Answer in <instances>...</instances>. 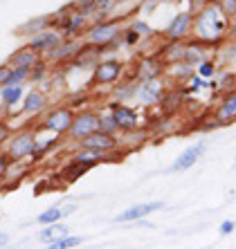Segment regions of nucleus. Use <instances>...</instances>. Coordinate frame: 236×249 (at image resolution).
Here are the masks:
<instances>
[{
	"label": "nucleus",
	"mask_w": 236,
	"mask_h": 249,
	"mask_svg": "<svg viewBox=\"0 0 236 249\" xmlns=\"http://www.w3.org/2000/svg\"><path fill=\"white\" fill-rule=\"evenodd\" d=\"M227 29H230V18L225 16L212 0H207L200 9L194 12L189 38H196L212 50V47H218L227 41Z\"/></svg>",
	"instance_id": "f257e3e1"
},
{
	"label": "nucleus",
	"mask_w": 236,
	"mask_h": 249,
	"mask_svg": "<svg viewBox=\"0 0 236 249\" xmlns=\"http://www.w3.org/2000/svg\"><path fill=\"white\" fill-rule=\"evenodd\" d=\"M121 29H124V16H110L104 20H92L86 25L81 41L86 45H95L101 52L106 50H115L121 45Z\"/></svg>",
	"instance_id": "f03ea898"
},
{
	"label": "nucleus",
	"mask_w": 236,
	"mask_h": 249,
	"mask_svg": "<svg viewBox=\"0 0 236 249\" xmlns=\"http://www.w3.org/2000/svg\"><path fill=\"white\" fill-rule=\"evenodd\" d=\"M88 23H90V20H88L86 12H83L81 7H77L75 2L61 7L52 16V27L57 29L63 38H81V34H83V29H86Z\"/></svg>",
	"instance_id": "7ed1b4c3"
},
{
	"label": "nucleus",
	"mask_w": 236,
	"mask_h": 249,
	"mask_svg": "<svg viewBox=\"0 0 236 249\" xmlns=\"http://www.w3.org/2000/svg\"><path fill=\"white\" fill-rule=\"evenodd\" d=\"M126 72V63L121 58L108 56V58H99V63L90 70V81L88 88L97 90V88H113L124 79Z\"/></svg>",
	"instance_id": "20e7f679"
},
{
	"label": "nucleus",
	"mask_w": 236,
	"mask_h": 249,
	"mask_svg": "<svg viewBox=\"0 0 236 249\" xmlns=\"http://www.w3.org/2000/svg\"><path fill=\"white\" fill-rule=\"evenodd\" d=\"M72 117H75V110H72L68 104H57L40 115L36 130H39V133L57 135V137H65L70 124H72Z\"/></svg>",
	"instance_id": "39448f33"
},
{
	"label": "nucleus",
	"mask_w": 236,
	"mask_h": 249,
	"mask_svg": "<svg viewBox=\"0 0 236 249\" xmlns=\"http://www.w3.org/2000/svg\"><path fill=\"white\" fill-rule=\"evenodd\" d=\"M36 137H39V130L34 128H20V130H14V135L9 137V142L5 144L2 151L7 153V157L12 162H25L32 157L36 148Z\"/></svg>",
	"instance_id": "423d86ee"
},
{
	"label": "nucleus",
	"mask_w": 236,
	"mask_h": 249,
	"mask_svg": "<svg viewBox=\"0 0 236 249\" xmlns=\"http://www.w3.org/2000/svg\"><path fill=\"white\" fill-rule=\"evenodd\" d=\"M99 130V110L97 108H83V110H75V117H72V124H70L68 133H65V139L79 144L83 137H88L90 133Z\"/></svg>",
	"instance_id": "0eeeda50"
},
{
	"label": "nucleus",
	"mask_w": 236,
	"mask_h": 249,
	"mask_svg": "<svg viewBox=\"0 0 236 249\" xmlns=\"http://www.w3.org/2000/svg\"><path fill=\"white\" fill-rule=\"evenodd\" d=\"M164 68L167 65L162 63V58L156 56V54H142L138 56L135 65L131 68V79L135 81H146V79H156V76H164Z\"/></svg>",
	"instance_id": "6e6552de"
},
{
	"label": "nucleus",
	"mask_w": 236,
	"mask_h": 249,
	"mask_svg": "<svg viewBox=\"0 0 236 249\" xmlns=\"http://www.w3.org/2000/svg\"><path fill=\"white\" fill-rule=\"evenodd\" d=\"M50 108V94L40 86H34L32 90H25V97L20 101V115L40 117Z\"/></svg>",
	"instance_id": "1a4fd4ad"
},
{
	"label": "nucleus",
	"mask_w": 236,
	"mask_h": 249,
	"mask_svg": "<svg viewBox=\"0 0 236 249\" xmlns=\"http://www.w3.org/2000/svg\"><path fill=\"white\" fill-rule=\"evenodd\" d=\"M191 12H178L176 16L169 20V25L162 32V41L176 43V41H187L191 36Z\"/></svg>",
	"instance_id": "9d476101"
},
{
	"label": "nucleus",
	"mask_w": 236,
	"mask_h": 249,
	"mask_svg": "<svg viewBox=\"0 0 236 249\" xmlns=\"http://www.w3.org/2000/svg\"><path fill=\"white\" fill-rule=\"evenodd\" d=\"M81 45H83L81 38H63V41L59 43L54 50H50L43 58H45L50 65H54V68H65V65L72 61V56L79 52Z\"/></svg>",
	"instance_id": "9b49d317"
},
{
	"label": "nucleus",
	"mask_w": 236,
	"mask_h": 249,
	"mask_svg": "<svg viewBox=\"0 0 236 249\" xmlns=\"http://www.w3.org/2000/svg\"><path fill=\"white\" fill-rule=\"evenodd\" d=\"M108 112L115 119L119 133H126L133 128L139 126V112L128 104H121V101H108Z\"/></svg>",
	"instance_id": "f8f14e48"
},
{
	"label": "nucleus",
	"mask_w": 236,
	"mask_h": 249,
	"mask_svg": "<svg viewBox=\"0 0 236 249\" xmlns=\"http://www.w3.org/2000/svg\"><path fill=\"white\" fill-rule=\"evenodd\" d=\"M167 81L164 76H156V79H146V81H139L138 83V90H135V99L139 104L144 106H157L160 97L164 94L167 90Z\"/></svg>",
	"instance_id": "ddd939ff"
},
{
	"label": "nucleus",
	"mask_w": 236,
	"mask_h": 249,
	"mask_svg": "<svg viewBox=\"0 0 236 249\" xmlns=\"http://www.w3.org/2000/svg\"><path fill=\"white\" fill-rule=\"evenodd\" d=\"M77 146H81V148H92V151H99V153L121 151L119 148V135H108V133H101V130L90 133L88 137L81 139Z\"/></svg>",
	"instance_id": "4468645a"
},
{
	"label": "nucleus",
	"mask_w": 236,
	"mask_h": 249,
	"mask_svg": "<svg viewBox=\"0 0 236 249\" xmlns=\"http://www.w3.org/2000/svg\"><path fill=\"white\" fill-rule=\"evenodd\" d=\"M61 41H63V36L59 34L54 27H47V29H43V32H39V34L29 36L27 45L32 47L39 56H45V54L50 52V50H54V47H57Z\"/></svg>",
	"instance_id": "2eb2a0df"
},
{
	"label": "nucleus",
	"mask_w": 236,
	"mask_h": 249,
	"mask_svg": "<svg viewBox=\"0 0 236 249\" xmlns=\"http://www.w3.org/2000/svg\"><path fill=\"white\" fill-rule=\"evenodd\" d=\"M164 207L162 200H153V202H142V204H135V207H128L126 211H121L119 215H115L113 220L115 222H138V220H144L146 215L156 213L160 209Z\"/></svg>",
	"instance_id": "dca6fc26"
},
{
	"label": "nucleus",
	"mask_w": 236,
	"mask_h": 249,
	"mask_svg": "<svg viewBox=\"0 0 236 249\" xmlns=\"http://www.w3.org/2000/svg\"><path fill=\"white\" fill-rule=\"evenodd\" d=\"M101 50L99 47H95V45H83L79 47V52L72 56V61H70V68H77V70H92L95 65L99 63V58H101Z\"/></svg>",
	"instance_id": "f3484780"
},
{
	"label": "nucleus",
	"mask_w": 236,
	"mask_h": 249,
	"mask_svg": "<svg viewBox=\"0 0 236 249\" xmlns=\"http://www.w3.org/2000/svg\"><path fill=\"white\" fill-rule=\"evenodd\" d=\"M202 153H205V144H191L189 148H184V151L176 157V162L169 166V171H171V173H182V171H189V168L202 157Z\"/></svg>",
	"instance_id": "a211bd4d"
},
{
	"label": "nucleus",
	"mask_w": 236,
	"mask_h": 249,
	"mask_svg": "<svg viewBox=\"0 0 236 249\" xmlns=\"http://www.w3.org/2000/svg\"><path fill=\"white\" fill-rule=\"evenodd\" d=\"M25 97V86H12V83H5L0 88V110L5 112V117L12 115V108L18 106Z\"/></svg>",
	"instance_id": "6ab92c4d"
},
{
	"label": "nucleus",
	"mask_w": 236,
	"mask_h": 249,
	"mask_svg": "<svg viewBox=\"0 0 236 249\" xmlns=\"http://www.w3.org/2000/svg\"><path fill=\"white\" fill-rule=\"evenodd\" d=\"M182 104H184V97L180 94L178 88H167V90H164V94L160 97V101H157L160 117H171L173 112L178 110V108H182Z\"/></svg>",
	"instance_id": "aec40b11"
},
{
	"label": "nucleus",
	"mask_w": 236,
	"mask_h": 249,
	"mask_svg": "<svg viewBox=\"0 0 236 249\" xmlns=\"http://www.w3.org/2000/svg\"><path fill=\"white\" fill-rule=\"evenodd\" d=\"M39 54L32 50V47L25 43V45H20L18 50H14L12 54H9V58H7V65L9 68H25V70H29L32 65L39 61Z\"/></svg>",
	"instance_id": "412c9836"
},
{
	"label": "nucleus",
	"mask_w": 236,
	"mask_h": 249,
	"mask_svg": "<svg viewBox=\"0 0 236 249\" xmlns=\"http://www.w3.org/2000/svg\"><path fill=\"white\" fill-rule=\"evenodd\" d=\"M214 119H218L220 124H230L236 119V90H230L218 101L216 110H214Z\"/></svg>",
	"instance_id": "4be33fe9"
},
{
	"label": "nucleus",
	"mask_w": 236,
	"mask_h": 249,
	"mask_svg": "<svg viewBox=\"0 0 236 249\" xmlns=\"http://www.w3.org/2000/svg\"><path fill=\"white\" fill-rule=\"evenodd\" d=\"M153 54H156V56H160L164 65L178 63V61H182V58H184V41H176V43L164 41Z\"/></svg>",
	"instance_id": "5701e85b"
},
{
	"label": "nucleus",
	"mask_w": 236,
	"mask_h": 249,
	"mask_svg": "<svg viewBox=\"0 0 236 249\" xmlns=\"http://www.w3.org/2000/svg\"><path fill=\"white\" fill-rule=\"evenodd\" d=\"M207 50H209V47L205 45V43L196 41V38H187V41H184V58H182V61H187L189 65H194V68H196L198 63H202V61H205Z\"/></svg>",
	"instance_id": "b1692460"
},
{
	"label": "nucleus",
	"mask_w": 236,
	"mask_h": 249,
	"mask_svg": "<svg viewBox=\"0 0 236 249\" xmlns=\"http://www.w3.org/2000/svg\"><path fill=\"white\" fill-rule=\"evenodd\" d=\"M117 0H95L88 9H83L88 16V20H104V18H110V14L115 12Z\"/></svg>",
	"instance_id": "393cba45"
},
{
	"label": "nucleus",
	"mask_w": 236,
	"mask_h": 249,
	"mask_svg": "<svg viewBox=\"0 0 236 249\" xmlns=\"http://www.w3.org/2000/svg\"><path fill=\"white\" fill-rule=\"evenodd\" d=\"M149 139V130L142 126L133 128V130H126V133H119V148H138Z\"/></svg>",
	"instance_id": "a878e982"
},
{
	"label": "nucleus",
	"mask_w": 236,
	"mask_h": 249,
	"mask_svg": "<svg viewBox=\"0 0 236 249\" xmlns=\"http://www.w3.org/2000/svg\"><path fill=\"white\" fill-rule=\"evenodd\" d=\"M47 27H52V16H36V18H29L27 23L20 25V27L16 29V34L29 38V36L39 34V32H43V29H47Z\"/></svg>",
	"instance_id": "bb28decb"
},
{
	"label": "nucleus",
	"mask_w": 236,
	"mask_h": 249,
	"mask_svg": "<svg viewBox=\"0 0 236 249\" xmlns=\"http://www.w3.org/2000/svg\"><path fill=\"white\" fill-rule=\"evenodd\" d=\"M97 164H86V162H70L63 166V171H61V178H63L65 182H77L79 178H83V175L90 171V168H95Z\"/></svg>",
	"instance_id": "cd10ccee"
},
{
	"label": "nucleus",
	"mask_w": 236,
	"mask_h": 249,
	"mask_svg": "<svg viewBox=\"0 0 236 249\" xmlns=\"http://www.w3.org/2000/svg\"><path fill=\"white\" fill-rule=\"evenodd\" d=\"M50 70H52V65L47 63L45 58L40 56L39 61H36L32 68H29V76H27V81H32L34 86H40V83H45L47 81V76H50Z\"/></svg>",
	"instance_id": "c85d7f7f"
},
{
	"label": "nucleus",
	"mask_w": 236,
	"mask_h": 249,
	"mask_svg": "<svg viewBox=\"0 0 236 249\" xmlns=\"http://www.w3.org/2000/svg\"><path fill=\"white\" fill-rule=\"evenodd\" d=\"M63 236H68V227L61 225V222H54V225H45V227H43V229L39 231V240H40V243H45V245L54 243V240H59V238H63Z\"/></svg>",
	"instance_id": "c756f323"
},
{
	"label": "nucleus",
	"mask_w": 236,
	"mask_h": 249,
	"mask_svg": "<svg viewBox=\"0 0 236 249\" xmlns=\"http://www.w3.org/2000/svg\"><path fill=\"white\" fill-rule=\"evenodd\" d=\"M90 99H92V94L88 92V90H77V92L70 94L65 104H68L72 110H83V108H90Z\"/></svg>",
	"instance_id": "7c9ffc66"
},
{
	"label": "nucleus",
	"mask_w": 236,
	"mask_h": 249,
	"mask_svg": "<svg viewBox=\"0 0 236 249\" xmlns=\"http://www.w3.org/2000/svg\"><path fill=\"white\" fill-rule=\"evenodd\" d=\"M61 218H63V213H61V202L52 204L50 209H45L40 215H36V222L39 225H54V222H61Z\"/></svg>",
	"instance_id": "2f4dec72"
},
{
	"label": "nucleus",
	"mask_w": 236,
	"mask_h": 249,
	"mask_svg": "<svg viewBox=\"0 0 236 249\" xmlns=\"http://www.w3.org/2000/svg\"><path fill=\"white\" fill-rule=\"evenodd\" d=\"M81 243H83L81 236H63V238H59V240L47 245V249H77Z\"/></svg>",
	"instance_id": "473e14b6"
},
{
	"label": "nucleus",
	"mask_w": 236,
	"mask_h": 249,
	"mask_svg": "<svg viewBox=\"0 0 236 249\" xmlns=\"http://www.w3.org/2000/svg\"><path fill=\"white\" fill-rule=\"evenodd\" d=\"M99 130H101V133H108V135H119V128H117L115 119H113V115H110L108 110L99 112Z\"/></svg>",
	"instance_id": "72a5a7b5"
},
{
	"label": "nucleus",
	"mask_w": 236,
	"mask_h": 249,
	"mask_svg": "<svg viewBox=\"0 0 236 249\" xmlns=\"http://www.w3.org/2000/svg\"><path fill=\"white\" fill-rule=\"evenodd\" d=\"M14 135V126L7 117H0V151L5 148V144L9 142V137Z\"/></svg>",
	"instance_id": "f704fd0d"
},
{
	"label": "nucleus",
	"mask_w": 236,
	"mask_h": 249,
	"mask_svg": "<svg viewBox=\"0 0 236 249\" xmlns=\"http://www.w3.org/2000/svg\"><path fill=\"white\" fill-rule=\"evenodd\" d=\"M126 25L131 29H135L142 38H151V36H153V29H151L149 23H146V20H142V18H133L131 23H126Z\"/></svg>",
	"instance_id": "c9c22d12"
},
{
	"label": "nucleus",
	"mask_w": 236,
	"mask_h": 249,
	"mask_svg": "<svg viewBox=\"0 0 236 249\" xmlns=\"http://www.w3.org/2000/svg\"><path fill=\"white\" fill-rule=\"evenodd\" d=\"M139 41H142V36H139L138 32H135V29L128 27V25H124V29H121V45L135 47Z\"/></svg>",
	"instance_id": "e433bc0d"
},
{
	"label": "nucleus",
	"mask_w": 236,
	"mask_h": 249,
	"mask_svg": "<svg viewBox=\"0 0 236 249\" xmlns=\"http://www.w3.org/2000/svg\"><path fill=\"white\" fill-rule=\"evenodd\" d=\"M27 76H29V70H25V68H12L7 83H12V86H25Z\"/></svg>",
	"instance_id": "4c0bfd02"
},
{
	"label": "nucleus",
	"mask_w": 236,
	"mask_h": 249,
	"mask_svg": "<svg viewBox=\"0 0 236 249\" xmlns=\"http://www.w3.org/2000/svg\"><path fill=\"white\" fill-rule=\"evenodd\" d=\"M196 70H198V76L207 81V79H212V76L216 74V63H214V61H209V58H205L202 63L196 65Z\"/></svg>",
	"instance_id": "58836bf2"
},
{
	"label": "nucleus",
	"mask_w": 236,
	"mask_h": 249,
	"mask_svg": "<svg viewBox=\"0 0 236 249\" xmlns=\"http://www.w3.org/2000/svg\"><path fill=\"white\" fill-rule=\"evenodd\" d=\"M212 2L218 7V9L227 18H234L236 16V0H212Z\"/></svg>",
	"instance_id": "ea45409f"
},
{
	"label": "nucleus",
	"mask_w": 236,
	"mask_h": 249,
	"mask_svg": "<svg viewBox=\"0 0 236 249\" xmlns=\"http://www.w3.org/2000/svg\"><path fill=\"white\" fill-rule=\"evenodd\" d=\"M9 166H12V160L7 157L5 151H0V180H5L7 173H9Z\"/></svg>",
	"instance_id": "a19ab883"
},
{
	"label": "nucleus",
	"mask_w": 236,
	"mask_h": 249,
	"mask_svg": "<svg viewBox=\"0 0 236 249\" xmlns=\"http://www.w3.org/2000/svg\"><path fill=\"white\" fill-rule=\"evenodd\" d=\"M156 7H157V0H142V2H139V12H142V14H151Z\"/></svg>",
	"instance_id": "79ce46f5"
},
{
	"label": "nucleus",
	"mask_w": 236,
	"mask_h": 249,
	"mask_svg": "<svg viewBox=\"0 0 236 249\" xmlns=\"http://www.w3.org/2000/svg\"><path fill=\"white\" fill-rule=\"evenodd\" d=\"M9 72H12V68H9L7 63L0 65V88H2V86L7 83V79H9Z\"/></svg>",
	"instance_id": "37998d69"
},
{
	"label": "nucleus",
	"mask_w": 236,
	"mask_h": 249,
	"mask_svg": "<svg viewBox=\"0 0 236 249\" xmlns=\"http://www.w3.org/2000/svg\"><path fill=\"white\" fill-rule=\"evenodd\" d=\"M234 220H223L220 222V233H223V236H227V233H232L234 231Z\"/></svg>",
	"instance_id": "c03bdc74"
},
{
	"label": "nucleus",
	"mask_w": 236,
	"mask_h": 249,
	"mask_svg": "<svg viewBox=\"0 0 236 249\" xmlns=\"http://www.w3.org/2000/svg\"><path fill=\"white\" fill-rule=\"evenodd\" d=\"M227 38L236 41V16L230 18V29H227Z\"/></svg>",
	"instance_id": "a18cd8bd"
},
{
	"label": "nucleus",
	"mask_w": 236,
	"mask_h": 249,
	"mask_svg": "<svg viewBox=\"0 0 236 249\" xmlns=\"http://www.w3.org/2000/svg\"><path fill=\"white\" fill-rule=\"evenodd\" d=\"M75 211H77V204H65V207L61 204V213H63V218L65 215H72Z\"/></svg>",
	"instance_id": "49530a36"
},
{
	"label": "nucleus",
	"mask_w": 236,
	"mask_h": 249,
	"mask_svg": "<svg viewBox=\"0 0 236 249\" xmlns=\"http://www.w3.org/2000/svg\"><path fill=\"white\" fill-rule=\"evenodd\" d=\"M9 240H12V238H9V233L0 231V247H7V245H9Z\"/></svg>",
	"instance_id": "de8ad7c7"
},
{
	"label": "nucleus",
	"mask_w": 236,
	"mask_h": 249,
	"mask_svg": "<svg viewBox=\"0 0 236 249\" xmlns=\"http://www.w3.org/2000/svg\"><path fill=\"white\" fill-rule=\"evenodd\" d=\"M92 2H95V0H75V5H77V7H81V9H88V7H90Z\"/></svg>",
	"instance_id": "09e8293b"
}]
</instances>
